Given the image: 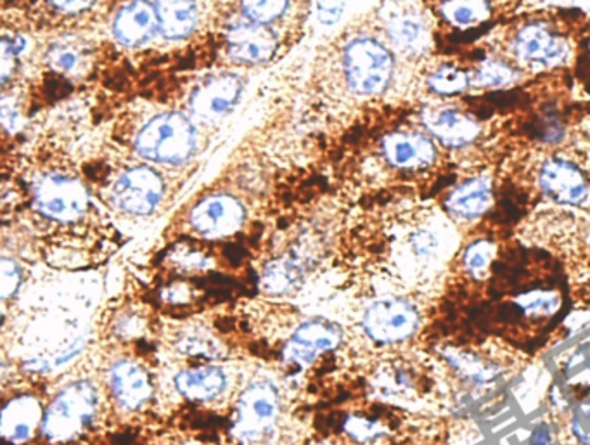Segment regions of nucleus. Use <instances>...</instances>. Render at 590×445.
<instances>
[{
    "label": "nucleus",
    "instance_id": "39448f33",
    "mask_svg": "<svg viewBox=\"0 0 590 445\" xmlns=\"http://www.w3.org/2000/svg\"><path fill=\"white\" fill-rule=\"evenodd\" d=\"M360 327L381 347L408 344L423 327V307L408 294L379 297L364 309Z\"/></svg>",
    "mask_w": 590,
    "mask_h": 445
},
{
    "label": "nucleus",
    "instance_id": "72a5a7b5",
    "mask_svg": "<svg viewBox=\"0 0 590 445\" xmlns=\"http://www.w3.org/2000/svg\"><path fill=\"white\" fill-rule=\"evenodd\" d=\"M21 282V269L11 258H2V299L13 297Z\"/></svg>",
    "mask_w": 590,
    "mask_h": 445
},
{
    "label": "nucleus",
    "instance_id": "aec40b11",
    "mask_svg": "<svg viewBox=\"0 0 590 445\" xmlns=\"http://www.w3.org/2000/svg\"><path fill=\"white\" fill-rule=\"evenodd\" d=\"M158 30L155 5L147 0H131L120 9L113 20V35L126 47H137L153 37Z\"/></svg>",
    "mask_w": 590,
    "mask_h": 445
},
{
    "label": "nucleus",
    "instance_id": "0eeeda50",
    "mask_svg": "<svg viewBox=\"0 0 590 445\" xmlns=\"http://www.w3.org/2000/svg\"><path fill=\"white\" fill-rule=\"evenodd\" d=\"M281 390L270 378H257L241 393L234 437L246 445L261 444L276 432L281 418Z\"/></svg>",
    "mask_w": 590,
    "mask_h": 445
},
{
    "label": "nucleus",
    "instance_id": "1a4fd4ad",
    "mask_svg": "<svg viewBox=\"0 0 590 445\" xmlns=\"http://www.w3.org/2000/svg\"><path fill=\"white\" fill-rule=\"evenodd\" d=\"M537 186L553 203L583 209L590 201V185L582 168L563 156H547L537 170Z\"/></svg>",
    "mask_w": 590,
    "mask_h": 445
},
{
    "label": "nucleus",
    "instance_id": "e433bc0d",
    "mask_svg": "<svg viewBox=\"0 0 590 445\" xmlns=\"http://www.w3.org/2000/svg\"><path fill=\"white\" fill-rule=\"evenodd\" d=\"M318 445H336L334 442H321V444Z\"/></svg>",
    "mask_w": 590,
    "mask_h": 445
},
{
    "label": "nucleus",
    "instance_id": "f257e3e1",
    "mask_svg": "<svg viewBox=\"0 0 590 445\" xmlns=\"http://www.w3.org/2000/svg\"><path fill=\"white\" fill-rule=\"evenodd\" d=\"M30 200L42 221L59 227L82 224L94 210L82 180L65 167H47L35 174Z\"/></svg>",
    "mask_w": 590,
    "mask_h": 445
},
{
    "label": "nucleus",
    "instance_id": "a878e982",
    "mask_svg": "<svg viewBox=\"0 0 590 445\" xmlns=\"http://www.w3.org/2000/svg\"><path fill=\"white\" fill-rule=\"evenodd\" d=\"M426 87L436 98H456L471 89V70L450 63L436 66L426 77Z\"/></svg>",
    "mask_w": 590,
    "mask_h": 445
},
{
    "label": "nucleus",
    "instance_id": "20e7f679",
    "mask_svg": "<svg viewBox=\"0 0 590 445\" xmlns=\"http://www.w3.org/2000/svg\"><path fill=\"white\" fill-rule=\"evenodd\" d=\"M194 125L177 111H165L147 120L135 135L134 147L138 156L162 165L186 164L196 149Z\"/></svg>",
    "mask_w": 590,
    "mask_h": 445
},
{
    "label": "nucleus",
    "instance_id": "f3484780",
    "mask_svg": "<svg viewBox=\"0 0 590 445\" xmlns=\"http://www.w3.org/2000/svg\"><path fill=\"white\" fill-rule=\"evenodd\" d=\"M243 92L241 78L233 74L216 75L192 90L189 107L198 119L215 120L236 107Z\"/></svg>",
    "mask_w": 590,
    "mask_h": 445
},
{
    "label": "nucleus",
    "instance_id": "9d476101",
    "mask_svg": "<svg viewBox=\"0 0 590 445\" xmlns=\"http://www.w3.org/2000/svg\"><path fill=\"white\" fill-rule=\"evenodd\" d=\"M427 132L396 131L383 135L379 155L397 173L423 174L438 162V146Z\"/></svg>",
    "mask_w": 590,
    "mask_h": 445
},
{
    "label": "nucleus",
    "instance_id": "c85d7f7f",
    "mask_svg": "<svg viewBox=\"0 0 590 445\" xmlns=\"http://www.w3.org/2000/svg\"><path fill=\"white\" fill-rule=\"evenodd\" d=\"M291 0H240L241 13L245 20L260 25H272L288 11Z\"/></svg>",
    "mask_w": 590,
    "mask_h": 445
},
{
    "label": "nucleus",
    "instance_id": "393cba45",
    "mask_svg": "<svg viewBox=\"0 0 590 445\" xmlns=\"http://www.w3.org/2000/svg\"><path fill=\"white\" fill-rule=\"evenodd\" d=\"M499 246L489 237H480L475 242L468 243L463 248L459 257L460 272L472 281H483L492 274L493 262L497 258Z\"/></svg>",
    "mask_w": 590,
    "mask_h": 445
},
{
    "label": "nucleus",
    "instance_id": "412c9836",
    "mask_svg": "<svg viewBox=\"0 0 590 445\" xmlns=\"http://www.w3.org/2000/svg\"><path fill=\"white\" fill-rule=\"evenodd\" d=\"M435 13L456 32H472L492 20L496 0H438Z\"/></svg>",
    "mask_w": 590,
    "mask_h": 445
},
{
    "label": "nucleus",
    "instance_id": "4c0bfd02",
    "mask_svg": "<svg viewBox=\"0 0 590 445\" xmlns=\"http://www.w3.org/2000/svg\"><path fill=\"white\" fill-rule=\"evenodd\" d=\"M180 445H196V444H180Z\"/></svg>",
    "mask_w": 590,
    "mask_h": 445
},
{
    "label": "nucleus",
    "instance_id": "7c9ffc66",
    "mask_svg": "<svg viewBox=\"0 0 590 445\" xmlns=\"http://www.w3.org/2000/svg\"><path fill=\"white\" fill-rule=\"evenodd\" d=\"M568 430L577 445H590V397L574 408Z\"/></svg>",
    "mask_w": 590,
    "mask_h": 445
},
{
    "label": "nucleus",
    "instance_id": "5701e85b",
    "mask_svg": "<svg viewBox=\"0 0 590 445\" xmlns=\"http://www.w3.org/2000/svg\"><path fill=\"white\" fill-rule=\"evenodd\" d=\"M41 405L30 396H21L5 404L2 414V435L11 444H23L42 425Z\"/></svg>",
    "mask_w": 590,
    "mask_h": 445
},
{
    "label": "nucleus",
    "instance_id": "f8f14e48",
    "mask_svg": "<svg viewBox=\"0 0 590 445\" xmlns=\"http://www.w3.org/2000/svg\"><path fill=\"white\" fill-rule=\"evenodd\" d=\"M385 32L397 53L405 58H421L433 47V32L423 11L409 5L388 11Z\"/></svg>",
    "mask_w": 590,
    "mask_h": 445
},
{
    "label": "nucleus",
    "instance_id": "2f4dec72",
    "mask_svg": "<svg viewBox=\"0 0 590 445\" xmlns=\"http://www.w3.org/2000/svg\"><path fill=\"white\" fill-rule=\"evenodd\" d=\"M51 13L62 18H77L89 13L98 4V0H42Z\"/></svg>",
    "mask_w": 590,
    "mask_h": 445
},
{
    "label": "nucleus",
    "instance_id": "6ab92c4d",
    "mask_svg": "<svg viewBox=\"0 0 590 445\" xmlns=\"http://www.w3.org/2000/svg\"><path fill=\"white\" fill-rule=\"evenodd\" d=\"M231 385L227 369L213 364L182 369L174 376V388L180 397L192 402H215L222 399Z\"/></svg>",
    "mask_w": 590,
    "mask_h": 445
},
{
    "label": "nucleus",
    "instance_id": "f704fd0d",
    "mask_svg": "<svg viewBox=\"0 0 590 445\" xmlns=\"http://www.w3.org/2000/svg\"><path fill=\"white\" fill-rule=\"evenodd\" d=\"M346 0H318V16L322 25L331 26L342 18Z\"/></svg>",
    "mask_w": 590,
    "mask_h": 445
},
{
    "label": "nucleus",
    "instance_id": "ddd939ff",
    "mask_svg": "<svg viewBox=\"0 0 590 445\" xmlns=\"http://www.w3.org/2000/svg\"><path fill=\"white\" fill-rule=\"evenodd\" d=\"M107 383L110 396L123 411L134 413L152 402V376L137 360L129 357L114 359L108 366Z\"/></svg>",
    "mask_w": 590,
    "mask_h": 445
},
{
    "label": "nucleus",
    "instance_id": "473e14b6",
    "mask_svg": "<svg viewBox=\"0 0 590 445\" xmlns=\"http://www.w3.org/2000/svg\"><path fill=\"white\" fill-rule=\"evenodd\" d=\"M144 319L134 312H126V314H120L114 321V333L123 340L137 338L143 333Z\"/></svg>",
    "mask_w": 590,
    "mask_h": 445
},
{
    "label": "nucleus",
    "instance_id": "6e6552de",
    "mask_svg": "<svg viewBox=\"0 0 590 445\" xmlns=\"http://www.w3.org/2000/svg\"><path fill=\"white\" fill-rule=\"evenodd\" d=\"M165 182L155 168L132 165L116 176L110 189L114 209L132 216H146L164 200Z\"/></svg>",
    "mask_w": 590,
    "mask_h": 445
},
{
    "label": "nucleus",
    "instance_id": "bb28decb",
    "mask_svg": "<svg viewBox=\"0 0 590 445\" xmlns=\"http://www.w3.org/2000/svg\"><path fill=\"white\" fill-rule=\"evenodd\" d=\"M472 87L480 89H502L516 82L520 78V68L499 56H489L481 59L471 70Z\"/></svg>",
    "mask_w": 590,
    "mask_h": 445
},
{
    "label": "nucleus",
    "instance_id": "423d86ee",
    "mask_svg": "<svg viewBox=\"0 0 590 445\" xmlns=\"http://www.w3.org/2000/svg\"><path fill=\"white\" fill-rule=\"evenodd\" d=\"M509 62L525 70H549L570 56V44L561 30L544 20L525 21L505 38Z\"/></svg>",
    "mask_w": 590,
    "mask_h": 445
},
{
    "label": "nucleus",
    "instance_id": "a211bd4d",
    "mask_svg": "<svg viewBox=\"0 0 590 445\" xmlns=\"http://www.w3.org/2000/svg\"><path fill=\"white\" fill-rule=\"evenodd\" d=\"M445 212L457 224H469L493 207V186L489 176L468 177L445 197Z\"/></svg>",
    "mask_w": 590,
    "mask_h": 445
},
{
    "label": "nucleus",
    "instance_id": "dca6fc26",
    "mask_svg": "<svg viewBox=\"0 0 590 445\" xmlns=\"http://www.w3.org/2000/svg\"><path fill=\"white\" fill-rule=\"evenodd\" d=\"M225 45L231 58L246 65L269 62L276 54L277 35L269 25L243 20L229 26Z\"/></svg>",
    "mask_w": 590,
    "mask_h": 445
},
{
    "label": "nucleus",
    "instance_id": "cd10ccee",
    "mask_svg": "<svg viewBox=\"0 0 590 445\" xmlns=\"http://www.w3.org/2000/svg\"><path fill=\"white\" fill-rule=\"evenodd\" d=\"M177 348L186 356L207 357V359H216L224 354L222 352L224 347L216 342L215 336L201 327L180 331V335L177 336Z\"/></svg>",
    "mask_w": 590,
    "mask_h": 445
},
{
    "label": "nucleus",
    "instance_id": "4468645a",
    "mask_svg": "<svg viewBox=\"0 0 590 445\" xmlns=\"http://www.w3.org/2000/svg\"><path fill=\"white\" fill-rule=\"evenodd\" d=\"M246 210L237 198L219 192L196 204L189 215L192 230L200 236L222 237L234 234L245 224Z\"/></svg>",
    "mask_w": 590,
    "mask_h": 445
},
{
    "label": "nucleus",
    "instance_id": "c756f323",
    "mask_svg": "<svg viewBox=\"0 0 590 445\" xmlns=\"http://www.w3.org/2000/svg\"><path fill=\"white\" fill-rule=\"evenodd\" d=\"M80 51L75 47V45L66 44H56L51 47L49 53V63L53 66L54 70L62 71V74H75V71L80 68V63H82V56H80Z\"/></svg>",
    "mask_w": 590,
    "mask_h": 445
},
{
    "label": "nucleus",
    "instance_id": "b1692460",
    "mask_svg": "<svg viewBox=\"0 0 590 445\" xmlns=\"http://www.w3.org/2000/svg\"><path fill=\"white\" fill-rule=\"evenodd\" d=\"M305 279V264L300 257L279 258L272 262L264 272L261 287L270 294H288L293 293Z\"/></svg>",
    "mask_w": 590,
    "mask_h": 445
},
{
    "label": "nucleus",
    "instance_id": "7ed1b4c3",
    "mask_svg": "<svg viewBox=\"0 0 590 445\" xmlns=\"http://www.w3.org/2000/svg\"><path fill=\"white\" fill-rule=\"evenodd\" d=\"M342 63L346 86L364 98L383 94L396 77L393 51L383 41L369 35L348 41Z\"/></svg>",
    "mask_w": 590,
    "mask_h": 445
},
{
    "label": "nucleus",
    "instance_id": "2eb2a0df",
    "mask_svg": "<svg viewBox=\"0 0 590 445\" xmlns=\"http://www.w3.org/2000/svg\"><path fill=\"white\" fill-rule=\"evenodd\" d=\"M342 340L343 331L338 324L331 323L327 319H307L293 331L286 345L285 356L289 363L305 368L315 363L321 354L338 348Z\"/></svg>",
    "mask_w": 590,
    "mask_h": 445
},
{
    "label": "nucleus",
    "instance_id": "4be33fe9",
    "mask_svg": "<svg viewBox=\"0 0 590 445\" xmlns=\"http://www.w3.org/2000/svg\"><path fill=\"white\" fill-rule=\"evenodd\" d=\"M158 32L168 41H180L194 32L200 11L194 0H155Z\"/></svg>",
    "mask_w": 590,
    "mask_h": 445
},
{
    "label": "nucleus",
    "instance_id": "9b49d317",
    "mask_svg": "<svg viewBox=\"0 0 590 445\" xmlns=\"http://www.w3.org/2000/svg\"><path fill=\"white\" fill-rule=\"evenodd\" d=\"M421 125L447 149H465L477 143L483 132L478 119L456 107L426 108L421 111Z\"/></svg>",
    "mask_w": 590,
    "mask_h": 445
},
{
    "label": "nucleus",
    "instance_id": "c9c22d12",
    "mask_svg": "<svg viewBox=\"0 0 590 445\" xmlns=\"http://www.w3.org/2000/svg\"><path fill=\"white\" fill-rule=\"evenodd\" d=\"M553 444V430L546 423H538L534 432L530 435V445H550Z\"/></svg>",
    "mask_w": 590,
    "mask_h": 445
},
{
    "label": "nucleus",
    "instance_id": "f03ea898",
    "mask_svg": "<svg viewBox=\"0 0 590 445\" xmlns=\"http://www.w3.org/2000/svg\"><path fill=\"white\" fill-rule=\"evenodd\" d=\"M101 411V393L92 380H74L54 396L42 418L41 432L47 441L65 442L94 425Z\"/></svg>",
    "mask_w": 590,
    "mask_h": 445
}]
</instances>
